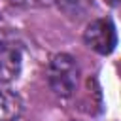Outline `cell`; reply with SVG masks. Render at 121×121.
<instances>
[{
	"label": "cell",
	"instance_id": "cell-1",
	"mask_svg": "<svg viewBox=\"0 0 121 121\" xmlns=\"http://www.w3.org/2000/svg\"><path fill=\"white\" fill-rule=\"evenodd\" d=\"M78 76H79L78 62L68 53H59L51 59L47 68V81L51 91L57 96H62V98L72 96L78 85Z\"/></svg>",
	"mask_w": 121,
	"mask_h": 121
},
{
	"label": "cell",
	"instance_id": "cell-2",
	"mask_svg": "<svg viewBox=\"0 0 121 121\" xmlns=\"http://www.w3.org/2000/svg\"><path fill=\"white\" fill-rule=\"evenodd\" d=\"M83 40L93 51L100 55H110L117 45L115 26L110 19H95L93 23L87 25L83 32Z\"/></svg>",
	"mask_w": 121,
	"mask_h": 121
},
{
	"label": "cell",
	"instance_id": "cell-3",
	"mask_svg": "<svg viewBox=\"0 0 121 121\" xmlns=\"http://www.w3.org/2000/svg\"><path fill=\"white\" fill-rule=\"evenodd\" d=\"M23 112L21 96L0 83V121H15Z\"/></svg>",
	"mask_w": 121,
	"mask_h": 121
},
{
	"label": "cell",
	"instance_id": "cell-4",
	"mask_svg": "<svg viewBox=\"0 0 121 121\" xmlns=\"http://www.w3.org/2000/svg\"><path fill=\"white\" fill-rule=\"evenodd\" d=\"M21 70V55L17 49H2L0 51V83H8L19 76Z\"/></svg>",
	"mask_w": 121,
	"mask_h": 121
},
{
	"label": "cell",
	"instance_id": "cell-5",
	"mask_svg": "<svg viewBox=\"0 0 121 121\" xmlns=\"http://www.w3.org/2000/svg\"><path fill=\"white\" fill-rule=\"evenodd\" d=\"M8 2L23 8H43V6H51L55 0H8Z\"/></svg>",
	"mask_w": 121,
	"mask_h": 121
},
{
	"label": "cell",
	"instance_id": "cell-6",
	"mask_svg": "<svg viewBox=\"0 0 121 121\" xmlns=\"http://www.w3.org/2000/svg\"><path fill=\"white\" fill-rule=\"evenodd\" d=\"M108 2H110L112 6H115V4H117V0H108Z\"/></svg>",
	"mask_w": 121,
	"mask_h": 121
}]
</instances>
